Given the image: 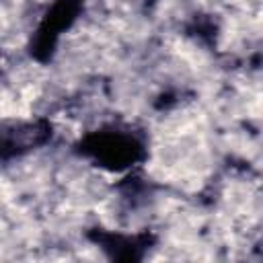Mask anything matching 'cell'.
Listing matches in <instances>:
<instances>
[{
	"instance_id": "obj_1",
	"label": "cell",
	"mask_w": 263,
	"mask_h": 263,
	"mask_svg": "<svg viewBox=\"0 0 263 263\" xmlns=\"http://www.w3.org/2000/svg\"><path fill=\"white\" fill-rule=\"evenodd\" d=\"M90 152L103 162L113 168L129 166L140 152V146L134 138L121 136V134H101L97 138V144L90 146Z\"/></svg>"
}]
</instances>
